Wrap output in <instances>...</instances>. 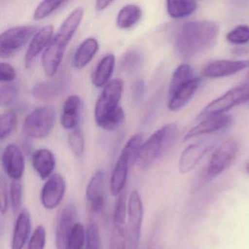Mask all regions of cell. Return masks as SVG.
Masks as SVG:
<instances>
[{"label": "cell", "instance_id": "60d3db41", "mask_svg": "<svg viewBox=\"0 0 249 249\" xmlns=\"http://www.w3.org/2000/svg\"><path fill=\"white\" fill-rule=\"evenodd\" d=\"M10 194L8 193L7 182L3 177L0 180V201H1V213L5 214L8 211Z\"/></svg>", "mask_w": 249, "mask_h": 249}, {"label": "cell", "instance_id": "3957f363", "mask_svg": "<svg viewBox=\"0 0 249 249\" xmlns=\"http://www.w3.org/2000/svg\"><path fill=\"white\" fill-rule=\"evenodd\" d=\"M83 17L84 9L82 8H77L72 11L62 23L59 32L53 37L48 47L45 49L42 57V64L48 76H53L57 72L62 63L65 49L78 30Z\"/></svg>", "mask_w": 249, "mask_h": 249}, {"label": "cell", "instance_id": "ba28073f", "mask_svg": "<svg viewBox=\"0 0 249 249\" xmlns=\"http://www.w3.org/2000/svg\"><path fill=\"white\" fill-rule=\"evenodd\" d=\"M239 145L234 139L224 141L213 153L202 181H208L227 170L235 160Z\"/></svg>", "mask_w": 249, "mask_h": 249}, {"label": "cell", "instance_id": "5bb4252c", "mask_svg": "<svg viewBox=\"0 0 249 249\" xmlns=\"http://www.w3.org/2000/svg\"><path fill=\"white\" fill-rule=\"evenodd\" d=\"M248 67H249V61H214L204 67L202 75L208 78H224L235 75Z\"/></svg>", "mask_w": 249, "mask_h": 249}, {"label": "cell", "instance_id": "ffe728a7", "mask_svg": "<svg viewBox=\"0 0 249 249\" xmlns=\"http://www.w3.org/2000/svg\"><path fill=\"white\" fill-rule=\"evenodd\" d=\"M31 216L26 209L18 214L13 234L11 249H23L29 239L31 231Z\"/></svg>", "mask_w": 249, "mask_h": 249}, {"label": "cell", "instance_id": "e0dca14e", "mask_svg": "<svg viewBox=\"0 0 249 249\" xmlns=\"http://www.w3.org/2000/svg\"><path fill=\"white\" fill-rule=\"evenodd\" d=\"M53 27L52 25L43 27L35 35L26 52L25 65L27 68H30L35 59L43 52V49L48 47L53 39Z\"/></svg>", "mask_w": 249, "mask_h": 249}, {"label": "cell", "instance_id": "52a82bcc", "mask_svg": "<svg viewBox=\"0 0 249 249\" xmlns=\"http://www.w3.org/2000/svg\"><path fill=\"white\" fill-rule=\"evenodd\" d=\"M249 102V84L230 89L223 95L207 105L201 111L199 119L211 115L223 114L230 109Z\"/></svg>", "mask_w": 249, "mask_h": 249}, {"label": "cell", "instance_id": "6da1fadb", "mask_svg": "<svg viewBox=\"0 0 249 249\" xmlns=\"http://www.w3.org/2000/svg\"><path fill=\"white\" fill-rule=\"evenodd\" d=\"M219 27L213 21H196L182 26L176 41V52L181 59H191L212 49L218 41Z\"/></svg>", "mask_w": 249, "mask_h": 249}, {"label": "cell", "instance_id": "9c48e42d", "mask_svg": "<svg viewBox=\"0 0 249 249\" xmlns=\"http://www.w3.org/2000/svg\"><path fill=\"white\" fill-rule=\"evenodd\" d=\"M143 213V204L141 195L138 191H133L129 196L128 203V222L126 224V234L129 249H138Z\"/></svg>", "mask_w": 249, "mask_h": 249}, {"label": "cell", "instance_id": "b9f144b4", "mask_svg": "<svg viewBox=\"0 0 249 249\" xmlns=\"http://www.w3.org/2000/svg\"><path fill=\"white\" fill-rule=\"evenodd\" d=\"M145 84L142 80H138L132 86V96L135 101H141L145 92Z\"/></svg>", "mask_w": 249, "mask_h": 249}, {"label": "cell", "instance_id": "f546056e", "mask_svg": "<svg viewBox=\"0 0 249 249\" xmlns=\"http://www.w3.org/2000/svg\"><path fill=\"white\" fill-rule=\"evenodd\" d=\"M68 3L65 1H53V0H45L40 2L35 10L33 18L35 20H41L49 17L52 13L63 5Z\"/></svg>", "mask_w": 249, "mask_h": 249}, {"label": "cell", "instance_id": "30bf717a", "mask_svg": "<svg viewBox=\"0 0 249 249\" xmlns=\"http://www.w3.org/2000/svg\"><path fill=\"white\" fill-rule=\"evenodd\" d=\"M37 27L33 25L13 27L0 36V56L8 58L17 53L37 33Z\"/></svg>", "mask_w": 249, "mask_h": 249}, {"label": "cell", "instance_id": "f35d334b", "mask_svg": "<svg viewBox=\"0 0 249 249\" xmlns=\"http://www.w3.org/2000/svg\"><path fill=\"white\" fill-rule=\"evenodd\" d=\"M18 96V89L15 86L5 85L0 90V105L8 106L12 104Z\"/></svg>", "mask_w": 249, "mask_h": 249}, {"label": "cell", "instance_id": "f6af8a7d", "mask_svg": "<svg viewBox=\"0 0 249 249\" xmlns=\"http://www.w3.org/2000/svg\"><path fill=\"white\" fill-rule=\"evenodd\" d=\"M124 249V248H122V249Z\"/></svg>", "mask_w": 249, "mask_h": 249}, {"label": "cell", "instance_id": "2e32d148", "mask_svg": "<svg viewBox=\"0 0 249 249\" xmlns=\"http://www.w3.org/2000/svg\"><path fill=\"white\" fill-rule=\"evenodd\" d=\"M231 123V119L228 115L215 114L204 118L202 122L192 127L184 137L185 141L201 135L218 132L228 127Z\"/></svg>", "mask_w": 249, "mask_h": 249}, {"label": "cell", "instance_id": "cb8c5ba5", "mask_svg": "<svg viewBox=\"0 0 249 249\" xmlns=\"http://www.w3.org/2000/svg\"><path fill=\"white\" fill-rule=\"evenodd\" d=\"M168 15L174 19H181L193 14L198 4L192 0H168L166 2Z\"/></svg>", "mask_w": 249, "mask_h": 249}, {"label": "cell", "instance_id": "e575fe53", "mask_svg": "<svg viewBox=\"0 0 249 249\" xmlns=\"http://www.w3.org/2000/svg\"><path fill=\"white\" fill-rule=\"evenodd\" d=\"M142 58L139 52L131 50L126 52L122 58V68L127 72L137 71L142 65Z\"/></svg>", "mask_w": 249, "mask_h": 249}, {"label": "cell", "instance_id": "7402d4cb", "mask_svg": "<svg viewBox=\"0 0 249 249\" xmlns=\"http://www.w3.org/2000/svg\"><path fill=\"white\" fill-rule=\"evenodd\" d=\"M99 50L98 41L94 37H89L80 44L74 54L72 65L76 69L85 68Z\"/></svg>", "mask_w": 249, "mask_h": 249}, {"label": "cell", "instance_id": "277c9868", "mask_svg": "<svg viewBox=\"0 0 249 249\" xmlns=\"http://www.w3.org/2000/svg\"><path fill=\"white\" fill-rule=\"evenodd\" d=\"M178 135V126L176 123H169L156 131L142 142L137 159L140 169L149 167L164 151L173 145Z\"/></svg>", "mask_w": 249, "mask_h": 249}, {"label": "cell", "instance_id": "f1b7e54d", "mask_svg": "<svg viewBox=\"0 0 249 249\" xmlns=\"http://www.w3.org/2000/svg\"><path fill=\"white\" fill-rule=\"evenodd\" d=\"M62 89V82L59 80L45 81L37 84L33 89L35 97L42 100H49L53 98L59 94Z\"/></svg>", "mask_w": 249, "mask_h": 249}, {"label": "cell", "instance_id": "4dcf8cb0", "mask_svg": "<svg viewBox=\"0 0 249 249\" xmlns=\"http://www.w3.org/2000/svg\"><path fill=\"white\" fill-rule=\"evenodd\" d=\"M17 124V117L15 113L12 111L5 112L1 115L0 118V139L3 141L8 138Z\"/></svg>", "mask_w": 249, "mask_h": 249}, {"label": "cell", "instance_id": "5b68a950", "mask_svg": "<svg viewBox=\"0 0 249 249\" xmlns=\"http://www.w3.org/2000/svg\"><path fill=\"white\" fill-rule=\"evenodd\" d=\"M142 142V135H134L128 140L122 149L110 178V192L114 196L120 195L123 191L127 180L129 167L136 162Z\"/></svg>", "mask_w": 249, "mask_h": 249}, {"label": "cell", "instance_id": "44dd1931", "mask_svg": "<svg viewBox=\"0 0 249 249\" xmlns=\"http://www.w3.org/2000/svg\"><path fill=\"white\" fill-rule=\"evenodd\" d=\"M32 162L35 170L43 180L52 174L56 166L54 155L46 148H40L35 151L32 157Z\"/></svg>", "mask_w": 249, "mask_h": 249}, {"label": "cell", "instance_id": "1f68e13d", "mask_svg": "<svg viewBox=\"0 0 249 249\" xmlns=\"http://www.w3.org/2000/svg\"><path fill=\"white\" fill-rule=\"evenodd\" d=\"M87 241V231L83 224L76 223L68 241V249H83Z\"/></svg>", "mask_w": 249, "mask_h": 249}, {"label": "cell", "instance_id": "d4e9b609", "mask_svg": "<svg viewBox=\"0 0 249 249\" xmlns=\"http://www.w3.org/2000/svg\"><path fill=\"white\" fill-rule=\"evenodd\" d=\"M105 180L106 173L103 170L96 172L90 179L86 191V196L90 204L96 201L105 199Z\"/></svg>", "mask_w": 249, "mask_h": 249}, {"label": "cell", "instance_id": "d6986e66", "mask_svg": "<svg viewBox=\"0 0 249 249\" xmlns=\"http://www.w3.org/2000/svg\"><path fill=\"white\" fill-rule=\"evenodd\" d=\"M81 100L78 95L72 94L65 100L61 114V124L65 129L72 130L78 127L81 119Z\"/></svg>", "mask_w": 249, "mask_h": 249}, {"label": "cell", "instance_id": "d590c367", "mask_svg": "<svg viewBox=\"0 0 249 249\" xmlns=\"http://www.w3.org/2000/svg\"><path fill=\"white\" fill-rule=\"evenodd\" d=\"M10 202L14 213L18 212L22 205V185L19 180H13L10 186Z\"/></svg>", "mask_w": 249, "mask_h": 249}, {"label": "cell", "instance_id": "9a60e30c", "mask_svg": "<svg viewBox=\"0 0 249 249\" xmlns=\"http://www.w3.org/2000/svg\"><path fill=\"white\" fill-rule=\"evenodd\" d=\"M2 161L8 177L13 180H19L25 168V160L21 149L15 144L7 145L2 154Z\"/></svg>", "mask_w": 249, "mask_h": 249}, {"label": "cell", "instance_id": "74e56055", "mask_svg": "<svg viewBox=\"0 0 249 249\" xmlns=\"http://www.w3.org/2000/svg\"><path fill=\"white\" fill-rule=\"evenodd\" d=\"M46 241V230L43 226H38L33 232L27 249H45Z\"/></svg>", "mask_w": 249, "mask_h": 249}, {"label": "cell", "instance_id": "ac0fdd59", "mask_svg": "<svg viewBox=\"0 0 249 249\" xmlns=\"http://www.w3.org/2000/svg\"><path fill=\"white\" fill-rule=\"evenodd\" d=\"M200 84V78L195 77L193 79L182 86L169 98L167 104L169 110L172 112H178L183 108L192 100Z\"/></svg>", "mask_w": 249, "mask_h": 249}, {"label": "cell", "instance_id": "8d00e7d4", "mask_svg": "<svg viewBox=\"0 0 249 249\" xmlns=\"http://www.w3.org/2000/svg\"><path fill=\"white\" fill-rule=\"evenodd\" d=\"M84 249H101L99 229L94 223H90L87 227V241Z\"/></svg>", "mask_w": 249, "mask_h": 249}, {"label": "cell", "instance_id": "7a4b0ae2", "mask_svg": "<svg viewBox=\"0 0 249 249\" xmlns=\"http://www.w3.org/2000/svg\"><path fill=\"white\" fill-rule=\"evenodd\" d=\"M124 87V81L120 78H115L105 87L99 96L94 107V118L100 127L115 131L124 123V111L119 105Z\"/></svg>", "mask_w": 249, "mask_h": 249}, {"label": "cell", "instance_id": "8fae6325", "mask_svg": "<svg viewBox=\"0 0 249 249\" xmlns=\"http://www.w3.org/2000/svg\"><path fill=\"white\" fill-rule=\"evenodd\" d=\"M215 140H204L188 146L182 152L179 160V171L186 174L193 170L196 164L203 158L204 156L215 145Z\"/></svg>", "mask_w": 249, "mask_h": 249}, {"label": "cell", "instance_id": "83f0119b", "mask_svg": "<svg viewBox=\"0 0 249 249\" xmlns=\"http://www.w3.org/2000/svg\"><path fill=\"white\" fill-rule=\"evenodd\" d=\"M194 71L190 65L183 64L179 65L173 72L169 86V97H171L179 88L193 79Z\"/></svg>", "mask_w": 249, "mask_h": 249}, {"label": "cell", "instance_id": "4316f807", "mask_svg": "<svg viewBox=\"0 0 249 249\" xmlns=\"http://www.w3.org/2000/svg\"><path fill=\"white\" fill-rule=\"evenodd\" d=\"M128 213V208H126V194L121 193L119 196L114 212H113V225L115 230L121 237H124L126 230V214Z\"/></svg>", "mask_w": 249, "mask_h": 249}, {"label": "cell", "instance_id": "d6a6232c", "mask_svg": "<svg viewBox=\"0 0 249 249\" xmlns=\"http://www.w3.org/2000/svg\"><path fill=\"white\" fill-rule=\"evenodd\" d=\"M68 142L71 151L75 156L82 155L85 148V139L81 129L77 127L71 130L68 136Z\"/></svg>", "mask_w": 249, "mask_h": 249}, {"label": "cell", "instance_id": "7c38bea8", "mask_svg": "<svg viewBox=\"0 0 249 249\" xmlns=\"http://www.w3.org/2000/svg\"><path fill=\"white\" fill-rule=\"evenodd\" d=\"M66 191L65 179L61 175L54 174L48 179L41 191V202L46 209H53L62 202Z\"/></svg>", "mask_w": 249, "mask_h": 249}, {"label": "cell", "instance_id": "4fadbf2b", "mask_svg": "<svg viewBox=\"0 0 249 249\" xmlns=\"http://www.w3.org/2000/svg\"><path fill=\"white\" fill-rule=\"evenodd\" d=\"M76 209L72 204H69L62 210L56 226V249H68V241L72 229L76 224Z\"/></svg>", "mask_w": 249, "mask_h": 249}, {"label": "cell", "instance_id": "603a6c76", "mask_svg": "<svg viewBox=\"0 0 249 249\" xmlns=\"http://www.w3.org/2000/svg\"><path fill=\"white\" fill-rule=\"evenodd\" d=\"M116 58L112 53L105 56L97 64L93 72L91 80L96 87H102L110 82L114 71Z\"/></svg>", "mask_w": 249, "mask_h": 249}, {"label": "cell", "instance_id": "836d02e7", "mask_svg": "<svg viewBox=\"0 0 249 249\" xmlns=\"http://www.w3.org/2000/svg\"><path fill=\"white\" fill-rule=\"evenodd\" d=\"M227 41L235 45H243L249 43V27L238 25L227 35Z\"/></svg>", "mask_w": 249, "mask_h": 249}, {"label": "cell", "instance_id": "ee69618b", "mask_svg": "<svg viewBox=\"0 0 249 249\" xmlns=\"http://www.w3.org/2000/svg\"><path fill=\"white\" fill-rule=\"evenodd\" d=\"M246 171L249 173V163L246 165Z\"/></svg>", "mask_w": 249, "mask_h": 249}, {"label": "cell", "instance_id": "ab89813d", "mask_svg": "<svg viewBox=\"0 0 249 249\" xmlns=\"http://www.w3.org/2000/svg\"><path fill=\"white\" fill-rule=\"evenodd\" d=\"M17 77V72L14 67L6 62L0 64V81L1 82H12Z\"/></svg>", "mask_w": 249, "mask_h": 249}, {"label": "cell", "instance_id": "7bdbcfd3", "mask_svg": "<svg viewBox=\"0 0 249 249\" xmlns=\"http://www.w3.org/2000/svg\"><path fill=\"white\" fill-rule=\"evenodd\" d=\"M112 2H113L112 1H107V0H98L95 2V9L97 11H104Z\"/></svg>", "mask_w": 249, "mask_h": 249}, {"label": "cell", "instance_id": "8992f818", "mask_svg": "<svg viewBox=\"0 0 249 249\" xmlns=\"http://www.w3.org/2000/svg\"><path fill=\"white\" fill-rule=\"evenodd\" d=\"M56 110L51 106H42L33 110L26 117L23 131L32 138H43L48 136L56 122Z\"/></svg>", "mask_w": 249, "mask_h": 249}, {"label": "cell", "instance_id": "484cf974", "mask_svg": "<svg viewBox=\"0 0 249 249\" xmlns=\"http://www.w3.org/2000/svg\"><path fill=\"white\" fill-rule=\"evenodd\" d=\"M142 17V10L138 5H125L118 14L116 25L120 29H129L137 24Z\"/></svg>", "mask_w": 249, "mask_h": 249}]
</instances>
